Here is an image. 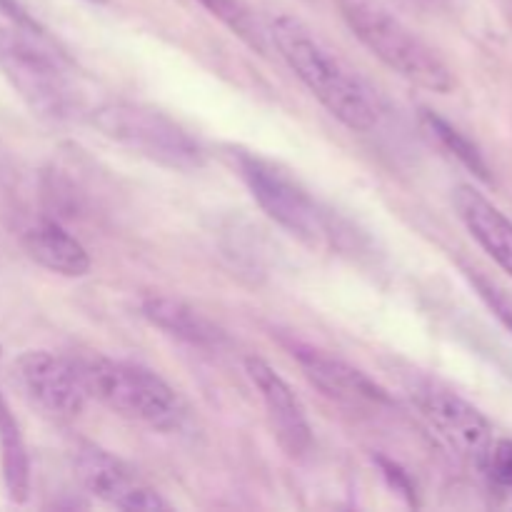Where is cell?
I'll return each instance as SVG.
<instances>
[{"label": "cell", "mask_w": 512, "mask_h": 512, "mask_svg": "<svg viewBox=\"0 0 512 512\" xmlns=\"http://www.w3.org/2000/svg\"><path fill=\"white\" fill-rule=\"evenodd\" d=\"M268 38L300 83L345 128L353 133H368L378 125L380 105L373 88L303 20L293 15H275L268 23Z\"/></svg>", "instance_id": "cell-1"}, {"label": "cell", "mask_w": 512, "mask_h": 512, "mask_svg": "<svg viewBox=\"0 0 512 512\" xmlns=\"http://www.w3.org/2000/svg\"><path fill=\"white\" fill-rule=\"evenodd\" d=\"M78 363L88 398H95L120 418L148 425L160 433H178L188 425L190 410L183 395L153 370L105 355L83 358Z\"/></svg>", "instance_id": "cell-2"}, {"label": "cell", "mask_w": 512, "mask_h": 512, "mask_svg": "<svg viewBox=\"0 0 512 512\" xmlns=\"http://www.w3.org/2000/svg\"><path fill=\"white\" fill-rule=\"evenodd\" d=\"M48 43L18 25H0V73L40 120L65 123L78 113L80 95L68 60Z\"/></svg>", "instance_id": "cell-3"}, {"label": "cell", "mask_w": 512, "mask_h": 512, "mask_svg": "<svg viewBox=\"0 0 512 512\" xmlns=\"http://www.w3.org/2000/svg\"><path fill=\"white\" fill-rule=\"evenodd\" d=\"M338 8L355 38L393 73L430 93H453L455 78L445 60L390 10L373 0H338Z\"/></svg>", "instance_id": "cell-4"}, {"label": "cell", "mask_w": 512, "mask_h": 512, "mask_svg": "<svg viewBox=\"0 0 512 512\" xmlns=\"http://www.w3.org/2000/svg\"><path fill=\"white\" fill-rule=\"evenodd\" d=\"M90 123L108 140L170 170L193 173L208 160L205 148L163 110L133 100H108L90 113Z\"/></svg>", "instance_id": "cell-5"}, {"label": "cell", "mask_w": 512, "mask_h": 512, "mask_svg": "<svg viewBox=\"0 0 512 512\" xmlns=\"http://www.w3.org/2000/svg\"><path fill=\"white\" fill-rule=\"evenodd\" d=\"M230 160L243 183L248 185L255 203L280 228L313 248L335 243V235H338L335 220L288 170L260 158L258 153L240 148L230 150Z\"/></svg>", "instance_id": "cell-6"}, {"label": "cell", "mask_w": 512, "mask_h": 512, "mask_svg": "<svg viewBox=\"0 0 512 512\" xmlns=\"http://www.w3.org/2000/svg\"><path fill=\"white\" fill-rule=\"evenodd\" d=\"M25 403L53 423H70L88 403L80 363L50 350H25L13 365Z\"/></svg>", "instance_id": "cell-7"}, {"label": "cell", "mask_w": 512, "mask_h": 512, "mask_svg": "<svg viewBox=\"0 0 512 512\" xmlns=\"http://www.w3.org/2000/svg\"><path fill=\"white\" fill-rule=\"evenodd\" d=\"M408 398L420 410L430 428L470 463L483 468V460L493 445V428L475 405L460 398L455 390L445 388L438 380L415 378L408 385Z\"/></svg>", "instance_id": "cell-8"}, {"label": "cell", "mask_w": 512, "mask_h": 512, "mask_svg": "<svg viewBox=\"0 0 512 512\" xmlns=\"http://www.w3.org/2000/svg\"><path fill=\"white\" fill-rule=\"evenodd\" d=\"M280 343L288 350L290 358L300 365L305 378L320 393L328 395L330 400H338V403L350 405V408H360V405H370V408L393 405V398H390L383 385L368 378L363 370L345 363L343 358H335V355L325 353V350L315 348V345L305 343V340L295 338V335H283Z\"/></svg>", "instance_id": "cell-9"}, {"label": "cell", "mask_w": 512, "mask_h": 512, "mask_svg": "<svg viewBox=\"0 0 512 512\" xmlns=\"http://www.w3.org/2000/svg\"><path fill=\"white\" fill-rule=\"evenodd\" d=\"M75 475L80 485L98 500L118 510H170V503L135 475L120 458L98 445H83L75 453Z\"/></svg>", "instance_id": "cell-10"}, {"label": "cell", "mask_w": 512, "mask_h": 512, "mask_svg": "<svg viewBox=\"0 0 512 512\" xmlns=\"http://www.w3.org/2000/svg\"><path fill=\"white\" fill-rule=\"evenodd\" d=\"M245 373L260 393L270 430H273L280 450L288 458L303 460L313 450V428H310L300 398L285 383L283 375L275 373L273 365L265 363L263 358H255V355L245 358Z\"/></svg>", "instance_id": "cell-11"}, {"label": "cell", "mask_w": 512, "mask_h": 512, "mask_svg": "<svg viewBox=\"0 0 512 512\" xmlns=\"http://www.w3.org/2000/svg\"><path fill=\"white\" fill-rule=\"evenodd\" d=\"M453 205L480 248L512 278V220L508 215L470 185L455 188Z\"/></svg>", "instance_id": "cell-12"}, {"label": "cell", "mask_w": 512, "mask_h": 512, "mask_svg": "<svg viewBox=\"0 0 512 512\" xmlns=\"http://www.w3.org/2000/svg\"><path fill=\"white\" fill-rule=\"evenodd\" d=\"M23 248L38 265L65 278H83L90 273V255L63 223L53 218L35 220L23 233Z\"/></svg>", "instance_id": "cell-13"}, {"label": "cell", "mask_w": 512, "mask_h": 512, "mask_svg": "<svg viewBox=\"0 0 512 512\" xmlns=\"http://www.w3.org/2000/svg\"><path fill=\"white\" fill-rule=\"evenodd\" d=\"M140 313L150 325L193 348L213 350L225 343L223 330L185 300L170 298V295H148L140 303Z\"/></svg>", "instance_id": "cell-14"}, {"label": "cell", "mask_w": 512, "mask_h": 512, "mask_svg": "<svg viewBox=\"0 0 512 512\" xmlns=\"http://www.w3.org/2000/svg\"><path fill=\"white\" fill-rule=\"evenodd\" d=\"M0 368H3V348H0ZM0 473L10 503L23 505L30 495V458L18 418L5 398L3 378H0Z\"/></svg>", "instance_id": "cell-15"}, {"label": "cell", "mask_w": 512, "mask_h": 512, "mask_svg": "<svg viewBox=\"0 0 512 512\" xmlns=\"http://www.w3.org/2000/svg\"><path fill=\"white\" fill-rule=\"evenodd\" d=\"M423 120H425V125H428L430 133H433L435 138L443 143V148L448 150V153H453L455 158H458L460 163L470 170V173H475L480 180H485V183H490V180H493L483 153H480V148L468 138V135L460 133L455 125H450L448 120L440 118V115H435L433 110H423Z\"/></svg>", "instance_id": "cell-16"}, {"label": "cell", "mask_w": 512, "mask_h": 512, "mask_svg": "<svg viewBox=\"0 0 512 512\" xmlns=\"http://www.w3.org/2000/svg\"><path fill=\"white\" fill-rule=\"evenodd\" d=\"M210 15L220 20L225 28L233 30L243 43H248L250 48L265 53V30L260 28L258 18L253 15V10L243 3V0H198Z\"/></svg>", "instance_id": "cell-17"}, {"label": "cell", "mask_w": 512, "mask_h": 512, "mask_svg": "<svg viewBox=\"0 0 512 512\" xmlns=\"http://www.w3.org/2000/svg\"><path fill=\"white\" fill-rule=\"evenodd\" d=\"M483 470L503 488H512V440H493L483 460Z\"/></svg>", "instance_id": "cell-18"}, {"label": "cell", "mask_w": 512, "mask_h": 512, "mask_svg": "<svg viewBox=\"0 0 512 512\" xmlns=\"http://www.w3.org/2000/svg\"><path fill=\"white\" fill-rule=\"evenodd\" d=\"M470 280H473V285H475V290L480 293V298H483L485 303L493 308V313L498 315V318L512 330V300L508 298V295H505L500 288H495L490 280L480 278V275H470Z\"/></svg>", "instance_id": "cell-19"}, {"label": "cell", "mask_w": 512, "mask_h": 512, "mask_svg": "<svg viewBox=\"0 0 512 512\" xmlns=\"http://www.w3.org/2000/svg\"><path fill=\"white\" fill-rule=\"evenodd\" d=\"M375 463L380 465V470H383V475H385V480L390 483V488H393L395 493L403 495V498H408V503L415 505V490H413V483H410L408 473H405L398 463H393V460H388V458H375Z\"/></svg>", "instance_id": "cell-20"}, {"label": "cell", "mask_w": 512, "mask_h": 512, "mask_svg": "<svg viewBox=\"0 0 512 512\" xmlns=\"http://www.w3.org/2000/svg\"><path fill=\"white\" fill-rule=\"evenodd\" d=\"M90 3H105V0H90Z\"/></svg>", "instance_id": "cell-21"}]
</instances>
